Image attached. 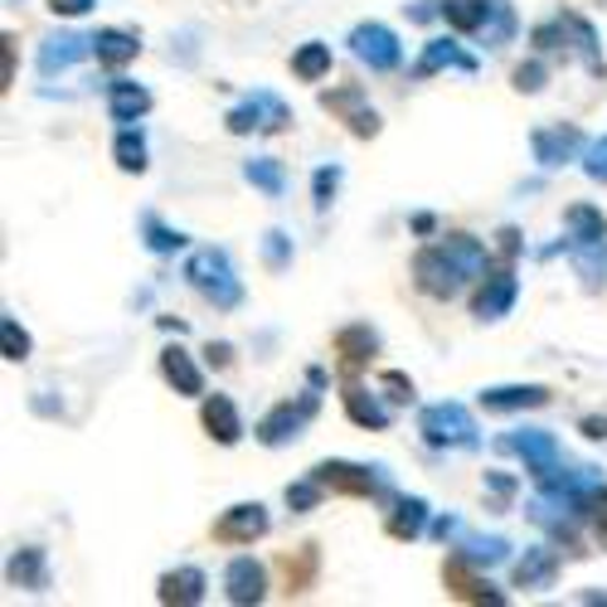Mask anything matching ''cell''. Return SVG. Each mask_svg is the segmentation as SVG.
<instances>
[{
	"mask_svg": "<svg viewBox=\"0 0 607 607\" xmlns=\"http://www.w3.org/2000/svg\"><path fill=\"white\" fill-rule=\"evenodd\" d=\"M224 598H229L233 607H253V603H263L267 598V573L257 559H233L229 569H224Z\"/></svg>",
	"mask_w": 607,
	"mask_h": 607,
	"instance_id": "16",
	"label": "cell"
},
{
	"mask_svg": "<svg viewBox=\"0 0 607 607\" xmlns=\"http://www.w3.org/2000/svg\"><path fill=\"white\" fill-rule=\"evenodd\" d=\"M515 477L511 471H486V496H491V511H505V505L515 501Z\"/></svg>",
	"mask_w": 607,
	"mask_h": 607,
	"instance_id": "43",
	"label": "cell"
},
{
	"mask_svg": "<svg viewBox=\"0 0 607 607\" xmlns=\"http://www.w3.org/2000/svg\"><path fill=\"white\" fill-rule=\"evenodd\" d=\"M569 263L583 277L588 291H603L607 283V219L593 205H569Z\"/></svg>",
	"mask_w": 607,
	"mask_h": 607,
	"instance_id": "1",
	"label": "cell"
},
{
	"mask_svg": "<svg viewBox=\"0 0 607 607\" xmlns=\"http://www.w3.org/2000/svg\"><path fill=\"white\" fill-rule=\"evenodd\" d=\"M277 569H283V593H287V598H297V593H307L311 583H317V573H321V549H317V545L291 549V554L277 559Z\"/></svg>",
	"mask_w": 607,
	"mask_h": 607,
	"instance_id": "24",
	"label": "cell"
},
{
	"mask_svg": "<svg viewBox=\"0 0 607 607\" xmlns=\"http://www.w3.org/2000/svg\"><path fill=\"white\" fill-rule=\"evenodd\" d=\"M215 545H253V539L267 535V511L257 501H239L215 520Z\"/></svg>",
	"mask_w": 607,
	"mask_h": 607,
	"instance_id": "15",
	"label": "cell"
},
{
	"mask_svg": "<svg viewBox=\"0 0 607 607\" xmlns=\"http://www.w3.org/2000/svg\"><path fill=\"white\" fill-rule=\"evenodd\" d=\"M443 253L453 257V263L462 267L467 277H481V273H486V249H481V239H471V233H447V239H443Z\"/></svg>",
	"mask_w": 607,
	"mask_h": 607,
	"instance_id": "33",
	"label": "cell"
},
{
	"mask_svg": "<svg viewBox=\"0 0 607 607\" xmlns=\"http://www.w3.org/2000/svg\"><path fill=\"white\" fill-rule=\"evenodd\" d=\"M205 588H209L205 569L185 564V569H175V573H161V583H156V598H161L165 607H195V603H205Z\"/></svg>",
	"mask_w": 607,
	"mask_h": 607,
	"instance_id": "17",
	"label": "cell"
},
{
	"mask_svg": "<svg viewBox=\"0 0 607 607\" xmlns=\"http://www.w3.org/2000/svg\"><path fill=\"white\" fill-rule=\"evenodd\" d=\"M199 423H205V433L215 437L219 447H233L243 437V419H239L229 393H209V399L199 403Z\"/></svg>",
	"mask_w": 607,
	"mask_h": 607,
	"instance_id": "19",
	"label": "cell"
},
{
	"mask_svg": "<svg viewBox=\"0 0 607 607\" xmlns=\"http://www.w3.org/2000/svg\"><path fill=\"white\" fill-rule=\"evenodd\" d=\"M311 477L321 481L331 496H355V501H375V496H389V471L385 467H359V462H317Z\"/></svg>",
	"mask_w": 607,
	"mask_h": 607,
	"instance_id": "5",
	"label": "cell"
},
{
	"mask_svg": "<svg viewBox=\"0 0 607 607\" xmlns=\"http://www.w3.org/2000/svg\"><path fill=\"white\" fill-rule=\"evenodd\" d=\"M385 530L389 539H419L428 530V501L423 496H399L393 501V511L385 515Z\"/></svg>",
	"mask_w": 607,
	"mask_h": 607,
	"instance_id": "29",
	"label": "cell"
},
{
	"mask_svg": "<svg viewBox=\"0 0 607 607\" xmlns=\"http://www.w3.org/2000/svg\"><path fill=\"white\" fill-rule=\"evenodd\" d=\"M583 175H588V180H603V185H607V137H598V141L583 146Z\"/></svg>",
	"mask_w": 607,
	"mask_h": 607,
	"instance_id": "45",
	"label": "cell"
},
{
	"mask_svg": "<svg viewBox=\"0 0 607 607\" xmlns=\"http://www.w3.org/2000/svg\"><path fill=\"white\" fill-rule=\"evenodd\" d=\"M335 365H341V375L345 379H355L359 369H369V359L379 355V335H375V325H365V321H355V325H341L335 331Z\"/></svg>",
	"mask_w": 607,
	"mask_h": 607,
	"instance_id": "14",
	"label": "cell"
},
{
	"mask_svg": "<svg viewBox=\"0 0 607 607\" xmlns=\"http://www.w3.org/2000/svg\"><path fill=\"white\" fill-rule=\"evenodd\" d=\"M107 112H112V122L131 127V122H141L146 112H151V93H146L141 83H131V78H112V88H107Z\"/></svg>",
	"mask_w": 607,
	"mask_h": 607,
	"instance_id": "26",
	"label": "cell"
},
{
	"mask_svg": "<svg viewBox=\"0 0 607 607\" xmlns=\"http://www.w3.org/2000/svg\"><path fill=\"white\" fill-rule=\"evenodd\" d=\"M321 496H325V486H321L317 477H307V481H297V486H287V505H291V511H297V515L317 511V505H321Z\"/></svg>",
	"mask_w": 607,
	"mask_h": 607,
	"instance_id": "42",
	"label": "cell"
},
{
	"mask_svg": "<svg viewBox=\"0 0 607 607\" xmlns=\"http://www.w3.org/2000/svg\"><path fill=\"white\" fill-rule=\"evenodd\" d=\"M419 433L428 447H447V453H471V447L481 443L477 437V419H471L467 403H428V409L419 413Z\"/></svg>",
	"mask_w": 607,
	"mask_h": 607,
	"instance_id": "3",
	"label": "cell"
},
{
	"mask_svg": "<svg viewBox=\"0 0 607 607\" xmlns=\"http://www.w3.org/2000/svg\"><path fill=\"white\" fill-rule=\"evenodd\" d=\"M443 588H447V598H457V603H471V607H501L505 603V593L496 588L491 579H481L477 564H467L462 554H453L443 564Z\"/></svg>",
	"mask_w": 607,
	"mask_h": 607,
	"instance_id": "11",
	"label": "cell"
},
{
	"mask_svg": "<svg viewBox=\"0 0 607 607\" xmlns=\"http://www.w3.org/2000/svg\"><path fill=\"white\" fill-rule=\"evenodd\" d=\"M243 175H249V185H257L273 199L287 190V171H283V161H273V156H253V161L243 165Z\"/></svg>",
	"mask_w": 607,
	"mask_h": 607,
	"instance_id": "37",
	"label": "cell"
},
{
	"mask_svg": "<svg viewBox=\"0 0 607 607\" xmlns=\"http://www.w3.org/2000/svg\"><path fill=\"white\" fill-rule=\"evenodd\" d=\"M530 151L545 171H559V165L579 161L583 156V131L573 122H559V127H535L530 131Z\"/></svg>",
	"mask_w": 607,
	"mask_h": 607,
	"instance_id": "13",
	"label": "cell"
},
{
	"mask_svg": "<svg viewBox=\"0 0 607 607\" xmlns=\"http://www.w3.org/2000/svg\"><path fill=\"white\" fill-rule=\"evenodd\" d=\"M457 554H462L467 564H477V569H496V564L511 559V539H501V535H462Z\"/></svg>",
	"mask_w": 607,
	"mask_h": 607,
	"instance_id": "31",
	"label": "cell"
},
{
	"mask_svg": "<svg viewBox=\"0 0 607 607\" xmlns=\"http://www.w3.org/2000/svg\"><path fill=\"white\" fill-rule=\"evenodd\" d=\"M93 54H98V64H103V69H127V64L141 54V39L127 35V30H98V35H93Z\"/></svg>",
	"mask_w": 607,
	"mask_h": 607,
	"instance_id": "30",
	"label": "cell"
},
{
	"mask_svg": "<svg viewBox=\"0 0 607 607\" xmlns=\"http://www.w3.org/2000/svg\"><path fill=\"white\" fill-rule=\"evenodd\" d=\"M467 283H471V277L453 263V257L443 253V243H433V249H423L419 257H413V287H419L423 297H433V301H453Z\"/></svg>",
	"mask_w": 607,
	"mask_h": 607,
	"instance_id": "7",
	"label": "cell"
},
{
	"mask_svg": "<svg viewBox=\"0 0 607 607\" xmlns=\"http://www.w3.org/2000/svg\"><path fill=\"white\" fill-rule=\"evenodd\" d=\"M112 161H117V171H127V175H141L146 171V141H141L137 127H122L117 131V141H112Z\"/></svg>",
	"mask_w": 607,
	"mask_h": 607,
	"instance_id": "36",
	"label": "cell"
},
{
	"mask_svg": "<svg viewBox=\"0 0 607 607\" xmlns=\"http://www.w3.org/2000/svg\"><path fill=\"white\" fill-rule=\"evenodd\" d=\"M433 535L447 545L453 535H462V520H457V515H437V520H433Z\"/></svg>",
	"mask_w": 607,
	"mask_h": 607,
	"instance_id": "51",
	"label": "cell"
},
{
	"mask_svg": "<svg viewBox=\"0 0 607 607\" xmlns=\"http://www.w3.org/2000/svg\"><path fill=\"white\" fill-rule=\"evenodd\" d=\"M341 403H345V413H351V423H359V428H369V433L389 428V409L365 385H355V379H345V385H341Z\"/></svg>",
	"mask_w": 607,
	"mask_h": 607,
	"instance_id": "23",
	"label": "cell"
},
{
	"mask_svg": "<svg viewBox=\"0 0 607 607\" xmlns=\"http://www.w3.org/2000/svg\"><path fill=\"white\" fill-rule=\"evenodd\" d=\"M433 229H437L433 215H413V233H433Z\"/></svg>",
	"mask_w": 607,
	"mask_h": 607,
	"instance_id": "55",
	"label": "cell"
},
{
	"mask_svg": "<svg viewBox=\"0 0 607 607\" xmlns=\"http://www.w3.org/2000/svg\"><path fill=\"white\" fill-rule=\"evenodd\" d=\"M83 54H93V35H73V30H64V35H49L39 44V73L44 78H54V73H64V69H73Z\"/></svg>",
	"mask_w": 607,
	"mask_h": 607,
	"instance_id": "20",
	"label": "cell"
},
{
	"mask_svg": "<svg viewBox=\"0 0 607 607\" xmlns=\"http://www.w3.org/2000/svg\"><path fill=\"white\" fill-rule=\"evenodd\" d=\"M0 351H5L10 365H25L30 351H35V341H30V331L20 325L15 317H0Z\"/></svg>",
	"mask_w": 607,
	"mask_h": 607,
	"instance_id": "38",
	"label": "cell"
},
{
	"mask_svg": "<svg viewBox=\"0 0 607 607\" xmlns=\"http://www.w3.org/2000/svg\"><path fill=\"white\" fill-rule=\"evenodd\" d=\"M554 399L545 385H496L481 389V409L486 413H525V409H545Z\"/></svg>",
	"mask_w": 607,
	"mask_h": 607,
	"instance_id": "18",
	"label": "cell"
},
{
	"mask_svg": "<svg viewBox=\"0 0 607 607\" xmlns=\"http://www.w3.org/2000/svg\"><path fill=\"white\" fill-rule=\"evenodd\" d=\"M496 253H501V263H515V257H520V229L505 224V229L496 233Z\"/></svg>",
	"mask_w": 607,
	"mask_h": 607,
	"instance_id": "49",
	"label": "cell"
},
{
	"mask_svg": "<svg viewBox=\"0 0 607 607\" xmlns=\"http://www.w3.org/2000/svg\"><path fill=\"white\" fill-rule=\"evenodd\" d=\"M15 35H0V64H5V69H0V88H10L15 83Z\"/></svg>",
	"mask_w": 607,
	"mask_h": 607,
	"instance_id": "48",
	"label": "cell"
},
{
	"mask_svg": "<svg viewBox=\"0 0 607 607\" xmlns=\"http://www.w3.org/2000/svg\"><path fill=\"white\" fill-rule=\"evenodd\" d=\"M583 433H588V437H607V419H583Z\"/></svg>",
	"mask_w": 607,
	"mask_h": 607,
	"instance_id": "54",
	"label": "cell"
},
{
	"mask_svg": "<svg viewBox=\"0 0 607 607\" xmlns=\"http://www.w3.org/2000/svg\"><path fill=\"white\" fill-rule=\"evenodd\" d=\"M515 35V10H511V0H491V20H486V30H481V39L491 44V49H501L505 39Z\"/></svg>",
	"mask_w": 607,
	"mask_h": 607,
	"instance_id": "39",
	"label": "cell"
},
{
	"mask_svg": "<svg viewBox=\"0 0 607 607\" xmlns=\"http://www.w3.org/2000/svg\"><path fill=\"white\" fill-rule=\"evenodd\" d=\"M291 73H297L301 83H321V78L331 73V44H321V39L301 44V49L291 54Z\"/></svg>",
	"mask_w": 607,
	"mask_h": 607,
	"instance_id": "34",
	"label": "cell"
},
{
	"mask_svg": "<svg viewBox=\"0 0 607 607\" xmlns=\"http://www.w3.org/2000/svg\"><path fill=\"white\" fill-rule=\"evenodd\" d=\"M511 83H515V93H539V88H545L549 83V69H545V64H520V69H515L511 73Z\"/></svg>",
	"mask_w": 607,
	"mask_h": 607,
	"instance_id": "44",
	"label": "cell"
},
{
	"mask_svg": "<svg viewBox=\"0 0 607 607\" xmlns=\"http://www.w3.org/2000/svg\"><path fill=\"white\" fill-rule=\"evenodd\" d=\"M321 385H311L301 399H283L277 409H267L263 419H257V443L263 447H287L291 437H301V428H307L311 419H317V409H321Z\"/></svg>",
	"mask_w": 607,
	"mask_h": 607,
	"instance_id": "6",
	"label": "cell"
},
{
	"mask_svg": "<svg viewBox=\"0 0 607 607\" xmlns=\"http://www.w3.org/2000/svg\"><path fill=\"white\" fill-rule=\"evenodd\" d=\"M185 283L199 291L205 301H215V311H233L243 301V283L233 273L229 253L224 249H195L185 263Z\"/></svg>",
	"mask_w": 607,
	"mask_h": 607,
	"instance_id": "2",
	"label": "cell"
},
{
	"mask_svg": "<svg viewBox=\"0 0 607 607\" xmlns=\"http://www.w3.org/2000/svg\"><path fill=\"white\" fill-rule=\"evenodd\" d=\"M443 20L457 35H481L491 20V0H443Z\"/></svg>",
	"mask_w": 607,
	"mask_h": 607,
	"instance_id": "32",
	"label": "cell"
},
{
	"mask_svg": "<svg viewBox=\"0 0 607 607\" xmlns=\"http://www.w3.org/2000/svg\"><path fill=\"white\" fill-rule=\"evenodd\" d=\"M291 122V107L283 103L277 93H253L249 103H239L224 117V127L233 131V137H249V131H283Z\"/></svg>",
	"mask_w": 607,
	"mask_h": 607,
	"instance_id": "10",
	"label": "cell"
},
{
	"mask_svg": "<svg viewBox=\"0 0 607 607\" xmlns=\"http://www.w3.org/2000/svg\"><path fill=\"white\" fill-rule=\"evenodd\" d=\"M351 54L359 64H369L375 73H389L403 64V44L393 35L389 25H379V20H365V25L351 30Z\"/></svg>",
	"mask_w": 607,
	"mask_h": 607,
	"instance_id": "9",
	"label": "cell"
},
{
	"mask_svg": "<svg viewBox=\"0 0 607 607\" xmlns=\"http://www.w3.org/2000/svg\"><path fill=\"white\" fill-rule=\"evenodd\" d=\"M141 239H146V249H151L156 257H171V253H180L190 243L180 229L161 224V215H141Z\"/></svg>",
	"mask_w": 607,
	"mask_h": 607,
	"instance_id": "35",
	"label": "cell"
},
{
	"mask_svg": "<svg viewBox=\"0 0 607 607\" xmlns=\"http://www.w3.org/2000/svg\"><path fill=\"white\" fill-rule=\"evenodd\" d=\"M433 15H443V0H419V5L409 10V20H419V25H423V20H433Z\"/></svg>",
	"mask_w": 607,
	"mask_h": 607,
	"instance_id": "53",
	"label": "cell"
},
{
	"mask_svg": "<svg viewBox=\"0 0 607 607\" xmlns=\"http://www.w3.org/2000/svg\"><path fill=\"white\" fill-rule=\"evenodd\" d=\"M443 69H462V73H477V59L462 49L457 39H428L419 54V64H413V78H433Z\"/></svg>",
	"mask_w": 607,
	"mask_h": 607,
	"instance_id": "22",
	"label": "cell"
},
{
	"mask_svg": "<svg viewBox=\"0 0 607 607\" xmlns=\"http://www.w3.org/2000/svg\"><path fill=\"white\" fill-rule=\"evenodd\" d=\"M379 389H385V399H393V403H413V379L403 375V369H385Z\"/></svg>",
	"mask_w": 607,
	"mask_h": 607,
	"instance_id": "46",
	"label": "cell"
},
{
	"mask_svg": "<svg viewBox=\"0 0 607 607\" xmlns=\"http://www.w3.org/2000/svg\"><path fill=\"white\" fill-rule=\"evenodd\" d=\"M161 375H165V385L175 393H185V399L205 393V375H199V365L190 359V351H180V345H165L161 351Z\"/></svg>",
	"mask_w": 607,
	"mask_h": 607,
	"instance_id": "25",
	"label": "cell"
},
{
	"mask_svg": "<svg viewBox=\"0 0 607 607\" xmlns=\"http://www.w3.org/2000/svg\"><path fill=\"white\" fill-rule=\"evenodd\" d=\"M335 190H341V165H321L317 175H311V205L321 209H331V199H335Z\"/></svg>",
	"mask_w": 607,
	"mask_h": 607,
	"instance_id": "41",
	"label": "cell"
},
{
	"mask_svg": "<svg viewBox=\"0 0 607 607\" xmlns=\"http://www.w3.org/2000/svg\"><path fill=\"white\" fill-rule=\"evenodd\" d=\"M515 297H520V277H515L511 263H505V267H496V273L481 277L477 297H471V317H477V321H501V317H511Z\"/></svg>",
	"mask_w": 607,
	"mask_h": 607,
	"instance_id": "12",
	"label": "cell"
},
{
	"mask_svg": "<svg viewBox=\"0 0 607 607\" xmlns=\"http://www.w3.org/2000/svg\"><path fill=\"white\" fill-rule=\"evenodd\" d=\"M588 520H593V530H598V539L607 545V486H598L588 496Z\"/></svg>",
	"mask_w": 607,
	"mask_h": 607,
	"instance_id": "47",
	"label": "cell"
},
{
	"mask_svg": "<svg viewBox=\"0 0 607 607\" xmlns=\"http://www.w3.org/2000/svg\"><path fill=\"white\" fill-rule=\"evenodd\" d=\"M554 579H559V549H554V545L525 549V559L515 564V588H525V593L554 588Z\"/></svg>",
	"mask_w": 607,
	"mask_h": 607,
	"instance_id": "21",
	"label": "cell"
},
{
	"mask_svg": "<svg viewBox=\"0 0 607 607\" xmlns=\"http://www.w3.org/2000/svg\"><path fill=\"white\" fill-rule=\"evenodd\" d=\"M5 579L15 583V588L44 593V588H49V564H44V549L39 545L15 549V554H10V564H5Z\"/></svg>",
	"mask_w": 607,
	"mask_h": 607,
	"instance_id": "28",
	"label": "cell"
},
{
	"mask_svg": "<svg viewBox=\"0 0 607 607\" xmlns=\"http://www.w3.org/2000/svg\"><path fill=\"white\" fill-rule=\"evenodd\" d=\"M93 5H98V0H49L54 15H88Z\"/></svg>",
	"mask_w": 607,
	"mask_h": 607,
	"instance_id": "50",
	"label": "cell"
},
{
	"mask_svg": "<svg viewBox=\"0 0 607 607\" xmlns=\"http://www.w3.org/2000/svg\"><path fill=\"white\" fill-rule=\"evenodd\" d=\"M564 44L573 54H579L583 64H588V73H598V78H607V59H603V49H598V35H593V25L583 15H573V10H564Z\"/></svg>",
	"mask_w": 607,
	"mask_h": 607,
	"instance_id": "27",
	"label": "cell"
},
{
	"mask_svg": "<svg viewBox=\"0 0 607 607\" xmlns=\"http://www.w3.org/2000/svg\"><path fill=\"white\" fill-rule=\"evenodd\" d=\"M205 355H209V365H215V369H229V365H233V345H224V341H219V345L209 341Z\"/></svg>",
	"mask_w": 607,
	"mask_h": 607,
	"instance_id": "52",
	"label": "cell"
},
{
	"mask_svg": "<svg viewBox=\"0 0 607 607\" xmlns=\"http://www.w3.org/2000/svg\"><path fill=\"white\" fill-rule=\"evenodd\" d=\"M263 263H267V273H287V267H291V239L283 229L263 233Z\"/></svg>",
	"mask_w": 607,
	"mask_h": 607,
	"instance_id": "40",
	"label": "cell"
},
{
	"mask_svg": "<svg viewBox=\"0 0 607 607\" xmlns=\"http://www.w3.org/2000/svg\"><path fill=\"white\" fill-rule=\"evenodd\" d=\"M496 453L520 457V462L530 467V477L539 481V486H549V481L564 477V471H559L564 453H559V437L549 433V428H520V433H505V437H496Z\"/></svg>",
	"mask_w": 607,
	"mask_h": 607,
	"instance_id": "4",
	"label": "cell"
},
{
	"mask_svg": "<svg viewBox=\"0 0 607 607\" xmlns=\"http://www.w3.org/2000/svg\"><path fill=\"white\" fill-rule=\"evenodd\" d=\"M321 107L331 112V117H341L345 127H351V137H359V141H375L379 137V112L365 103V88L359 83H341V88H331V93H321Z\"/></svg>",
	"mask_w": 607,
	"mask_h": 607,
	"instance_id": "8",
	"label": "cell"
}]
</instances>
